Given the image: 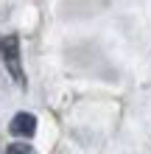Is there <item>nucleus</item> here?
<instances>
[{
    "mask_svg": "<svg viewBox=\"0 0 151 154\" xmlns=\"http://www.w3.org/2000/svg\"><path fill=\"white\" fill-rule=\"evenodd\" d=\"M6 154H34V149L25 146V143H11V146L6 149Z\"/></svg>",
    "mask_w": 151,
    "mask_h": 154,
    "instance_id": "obj_3",
    "label": "nucleus"
},
{
    "mask_svg": "<svg viewBox=\"0 0 151 154\" xmlns=\"http://www.w3.org/2000/svg\"><path fill=\"white\" fill-rule=\"evenodd\" d=\"M0 59L6 62L8 73L17 84H25V76H23V65H20V37L17 34H6L0 37Z\"/></svg>",
    "mask_w": 151,
    "mask_h": 154,
    "instance_id": "obj_1",
    "label": "nucleus"
},
{
    "mask_svg": "<svg viewBox=\"0 0 151 154\" xmlns=\"http://www.w3.org/2000/svg\"><path fill=\"white\" fill-rule=\"evenodd\" d=\"M8 132H11L14 137H34V134H37V115L17 112L11 118V123H8Z\"/></svg>",
    "mask_w": 151,
    "mask_h": 154,
    "instance_id": "obj_2",
    "label": "nucleus"
}]
</instances>
